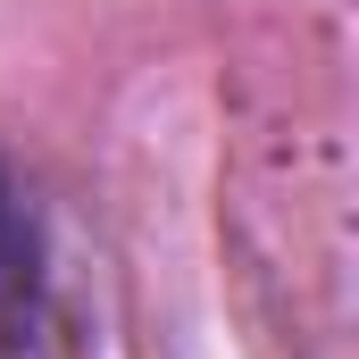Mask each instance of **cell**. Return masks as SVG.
<instances>
[{
    "instance_id": "1",
    "label": "cell",
    "mask_w": 359,
    "mask_h": 359,
    "mask_svg": "<svg viewBox=\"0 0 359 359\" xmlns=\"http://www.w3.org/2000/svg\"><path fill=\"white\" fill-rule=\"evenodd\" d=\"M50 326V243L17 168L0 159V359H25Z\"/></svg>"
}]
</instances>
